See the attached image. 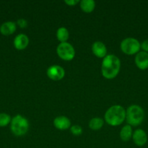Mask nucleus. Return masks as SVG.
<instances>
[{
	"instance_id": "f257e3e1",
	"label": "nucleus",
	"mask_w": 148,
	"mask_h": 148,
	"mask_svg": "<svg viewBox=\"0 0 148 148\" xmlns=\"http://www.w3.org/2000/svg\"><path fill=\"white\" fill-rule=\"evenodd\" d=\"M120 69V61L113 54L107 55L103 58L101 65V72L102 76L107 79L116 77Z\"/></svg>"
},
{
	"instance_id": "f03ea898",
	"label": "nucleus",
	"mask_w": 148,
	"mask_h": 148,
	"mask_svg": "<svg viewBox=\"0 0 148 148\" xmlns=\"http://www.w3.org/2000/svg\"><path fill=\"white\" fill-rule=\"evenodd\" d=\"M126 110L119 105H115L109 108L104 114L106 123L112 127L119 126L126 120Z\"/></svg>"
},
{
	"instance_id": "7ed1b4c3",
	"label": "nucleus",
	"mask_w": 148,
	"mask_h": 148,
	"mask_svg": "<svg viewBox=\"0 0 148 148\" xmlns=\"http://www.w3.org/2000/svg\"><path fill=\"white\" fill-rule=\"evenodd\" d=\"M126 120L128 124L133 127L140 125L145 119V111L138 105H131L126 111Z\"/></svg>"
},
{
	"instance_id": "20e7f679",
	"label": "nucleus",
	"mask_w": 148,
	"mask_h": 148,
	"mask_svg": "<svg viewBox=\"0 0 148 148\" xmlns=\"http://www.w3.org/2000/svg\"><path fill=\"white\" fill-rule=\"evenodd\" d=\"M11 131L15 135L23 136L27 133L29 129V123L27 119L21 115H16L11 120Z\"/></svg>"
},
{
	"instance_id": "39448f33",
	"label": "nucleus",
	"mask_w": 148,
	"mask_h": 148,
	"mask_svg": "<svg viewBox=\"0 0 148 148\" xmlns=\"http://www.w3.org/2000/svg\"><path fill=\"white\" fill-rule=\"evenodd\" d=\"M120 49L125 54H136L141 49V43L134 38H126L120 43Z\"/></svg>"
},
{
	"instance_id": "423d86ee",
	"label": "nucleus",
	"mask_w": 148,
	"mask_h": 148,
	"mask_svg": "<svg viewBox=\"0 0 148 148\" xmlns=\"http://www.w3.org/2000/svg\"><path fill=\"white\" fill-rule=\"evenodd\" d=\"M57 53L61 59L64 61H71L75 57V49L71 43L68 42L60 43L57 47Z\"/></svg>"
},
{
	"instance_id": "0eeeda50",
	"label": "nucleus",
	"mask_w": 148,
	"mask_h": 148,
	"mask_svg": "<svg viewBox=\"0 0 148 148\" xmlns=\"http://www.w3.org/2000/svg\"><path fill=\"white\" fill-rule=\"evenodd\" d=\"M65 72L63 68L59 65H52L46 70V75L53 81H59L65 77Z\"/></svg>"
},
{
	"instance_id": "6e6552de",
	"label": "nucleus",
	"mask_w": 148,
	"mask_h": 148,
	"mask_svg": "<svg viewBox=\"0 0 148 148\" xmlns=\"http://www.w3.org/2000/svg\"><path fill=\"white\" fill-rule=\"evenodd\" d=\"M132 140L138 147H142L147 142V134L142 129H137L133 132Z\"/></svg>"
},
{
	"instance_id": "1a4fd4ad",
	"label": "nucleus",
	"mask_w": 148,
	"mask_h": 148,
	"mask_svg": "<svg viewBox=\"0 0 148 148\" xmlns=\"http://www.w3.org/2000/svg\"><path fill=\"white\" fill-rule=\"evenodd\" d=\"M135 64L141 70L148 69V53L145 51H139L135 56Z\"/></svg>"
},
{
	"instance_id": "9d476101",
	"label": "nucleus",
	"mask_w": 148,
	"mask_h": 148,
	"mask_svg": "<svg viewBox=\"0 0 148 148\" xmlns=\"http://www.w3.org/2000/svg\"><path fill=\"white\" fill-rule=\"evenodd\" d=\"M91 51L98 58H104L107 56V47L101 41L94 42L91 46Z\"/></svg>"
},
{
	"instance_id": "9b49d317",
	"label": "nucleus",
	"mask_w": 148,
	"mask_h": 148,
	"mask_svg": "<svg viewBox=\"0 0 148 148\" xmlns=\"http://www.w3.org/2000/svg\"><path fill=\"white\" fill-rule=\"evenodd\" d=\"M54 126L59 130H66L71 128V123L69 119L65 116H59L56 117L53 121Z\"/></svg>"
},
{
	"instance_id": "f8f14e48",
	"label": "nucleus",
	"mask_w": 148,
	"mask_h": 148,
	"mask_svg": "<svg viewBox=\"0 0 148 148\" xmlns=\"http://www.w3.org/2000/svg\"><path fill=\"white\" fill-rule=\"evenodd\" d=\"M29 38L26 34L20 33L14 39V46L17 50H23L28 46Z\"/></svg>"
},
{
	"instance_id": "ddd939ff",
	"label": "nucleus",
	"mask_w": 148,
	"mask_h": 148,
	"mask_svg": "<svg viewBox=\"0 0 148 148\" xmlns=\"http://www.w3.org/2000/svg\"><path fill=\"white\" fill-rule=\"evenodd\" d=\"M16 30L15 23L12 21H8L4 23L0 27V32L4 36H10L13 34Z\"/></svg>"
},
{
	"instance_id": "4468645a",
	"label": "nucleus",
	"mask_w": 148,
	"mask_h": 148,
	"mask_svg": "<svg viewBox=\"0 0 148 148\" xmlns=\"http://www.w3.org/2000/svg\"><path fill=\"white\" fill-rule=\"evenodd\" d=\"M132 135H133V130L131 126L127 124L122 127L120 132V137L121 140L124 142L129 141L132 138Z\"/></svg>"
},
{
	"instance_id": "2eb2a0df",
	"label": "nucleus",
	"mask_w": 148,
	"mask_h": 148,
	"mask_svg": "<svg viewBox=\"0 0 148 148\" xmlns=\"http://www.w3.org/2000/svg\"><path fill=\"white\" fill-rule=\"evenodd\" d=\"M95 1L93 0H82L80 1V7L85 13H91L95 8Z\"/></svg>"
},
{
	"instance_id": "dca6fc26",
	"label": "nucleus",
	"mask_w": 148,
	"mask_h": 148,
	"mask_svg": "<svg viewBox=\"0 0 148 148\" xmlns=\"http://www.w3.org/2000/svg\"><path fill=\"white\" fill-rule=\"evenodd\" d=\"M56 36L60 43H65L69 38V32L66 27H60L57 30Z\"/></svg>"
},
{
	"instance_id": "f3484780",
	"label": "nucleus",
	"mask_w": 148,
	"mask_h": 148,
	"mask_svg": "<svg viewBox=\"0 0 148 148\" xmlns=\"http://www.w3.org/2000/svg\"><path fill=\"white\" fill-rule=\"evenodd\" d=\"M104 125V121L100 117H94L91 119L89 123V127L92 130H99Z\"/></svg>"
},
{
	"instance_id": "a211bd4d",
	"label": "nucleus",
	"mask_w": 148,
	"mask_h": 148,
	"mask_svg": "<svg viewBox=\"0 0 148 148\" xmlns=\"http://www.w3.org/2000/svg\"><path fill=\"white\" fill-rule=\"evenodd\" d=\"M11 122L10 116L7 114H0V127H6Z\"/></svg>"
},
{
	"instance_id": "6ab92c4d",
	"label": "nucleus",
	"mask_w": 148,
	"mask_h": 148,
	"mask_svg": "<svg viewBox=\"0 0 148 148\" xmlns=\"http://www.w3.org/2000/svg\"><path fill=\"white\" fill-rule=\"evenodd\" d=\"M71 132L73 135L78 136L81 135L83 132V130L81 126L79 125H73L71 127Z\"/></svg>"
},
{
	"instance_id": "aec40b11",
	"label": "nucleus",
	"mask_w": 148,
	"mask_h": 148,
	"mask_svg": "<svg viewBox=\"0 0 148 148\" xmlns=\"http://www.w3.org/2000/svg\"><path fill=\"white\" fill-rule=\"evenodd\" d=\"M17 24L20 28H26L28 26V22L25 19L20 18L17 21Z\"/></svg>"
},
{
	"instance_id": "412c9836",
	"label": "nucleus",
	"mask_w": 148,
	"mask_h": 148,
	"mask_svg": "<svg viewBox=\"0 0 148 148\" xmlns=\"http://www.w3.org/2000/svg\"><path fill=\"white\" fill-rule=\"evenodd\" d=\"M141 49L143 50V51L148 53V39H146L141 43Z\"/></svg>"
},
{
	"instance_id": "4be33fe9",
	"label": "nucleus",
	"mask_w": 148,
	"mask_h": 148,
	"mask_svg": "<svg viewBox=\"0 0 148 148\" xmlns=\"http://www.w3.org/2000/svg\"><path fill=\"white\" fill-rule=\"evenodd\" d=\"M65 3L68 6H75L80 3V1L78 0H65Z\"/></svg>"
}]
</instances>
